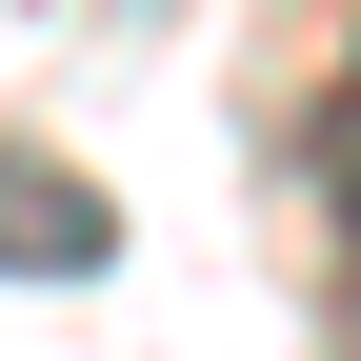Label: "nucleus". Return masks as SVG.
Returning a JSON list of instances; mask_svg holds the SVG:
<instances>
[{
  "label": "nucleus",
  "instance_id": "f257e3e1",
  "mask_svg": "<svg viewBox=\"0 0 361 361\" xmlns=\"http://www.w3.org/2000/svg\"><path fill=\"white\" fill-rule=\"evenodd\" d=\"M121 261V201L80 161H40V141H0V281H101Z\"/></svg>",
  "mask_w": 361,
  "mask_h": 361
}]
</instances>
